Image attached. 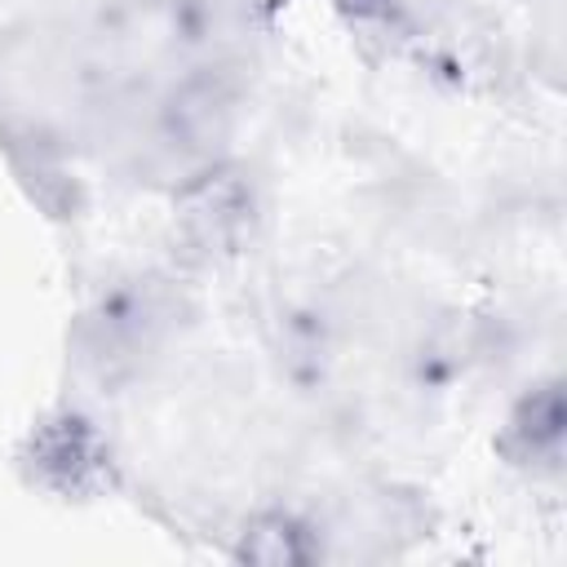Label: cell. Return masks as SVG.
Returning a JSON list of instances; mask_svg holds the SVG:
<instances>
[{"instance_id":"obj_1","label":"cell","mask_w":567,"mask_h":567,"mask_svg":"<svg viewBox=\"0 0 567 567\" xmlns=\"http://www.w3.org/2000/svg\"><path fill=\"white\" fill-rule=\"evenodd\" d=\"M106 443L102 434L80 421V416H58L49 425L35 430L31 439V474L35 483H44L49 492H62V496H89L102 478H106Z\"/></svg>"},{"instance_id":"obj_2","label":"cell","mask_w":567,"mask_h":567,"mask_svg":"<svg viewBox=\"0 0 567 567\" xmlns=\"http://www.w3.org/2000/svg\"><path fill=\"white\" fill-rule=\"evenodd\" d=\"M252 221V195L235 173H204L182 204V235L195 252H235Z\"/></svg>"},{"instance_id":"obj_3","label":"cell","mask_w":567,"mask_h":567,"mask_svg":"<svg viewBox=\"0 0 567 567\" xmlns=\"http://www.w3.org/2000/svg\"><path fill=\"white\" fill-rule=\"evenodd\" d=\"M235 554L248 558V563H266V567H301L319 554V545L310 540V532L292 514L266 509V514H252L244 523Z\"/></svg>"},{"instance_id":"obj_4","label":"cell","mask_w":567,"mask_h":567,"mask_svg":"<svg viewBox=\"0 0 567 567\" xmlns=\"http://www.w3.org/2000/svg\"><path fill=\"white\" fill-rule=\"evenodd\" d=\"M509 439H518V456L523 461H540L558 452L563 439V408H558V390H540L523 403V412L509 425Z\"/></svg>"}]
</instances>
